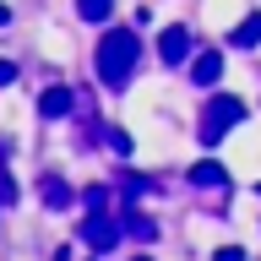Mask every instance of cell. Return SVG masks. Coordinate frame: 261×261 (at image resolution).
I'll return each instance as SVG.
<instances>
[{
    "mask_svg": "<svg viewBox=\"0 0 261 261\" xmlns=\"http://www.w3.org/2000/svg\"><path fill=\"white\" fill-rule=\"evenodd\" d=\"M125 234V218H114V212H93L87 223H82V245L87 250H114Z\"/></svg>",
    "mask_w": 261,
    "mask_h": 261,
    "instance_id": "3957f363",
    "label": "cell"
},
{
    "mask_svg": "<svg viewBox=\"0 0 261 261\" xmlns=\"http://www.w3.org/2000/svg\"><path fill=\"white\" fill-rule=\"evenodd\" d=\"M228 44H240V49H250V44H261V11H250L240 22V28H234V38H228Z\"/></svg>",
    "mask_w": 261,
    "mask_h": 261,
    "instance_id": "ba28073f",
    "label": "cell"
},
{
    "mask_svg": "<svg viewBox=\"0 0 261 261\" xmlns=\"http://www.w3.org/2000/svg\"><path fill=\"white\" fill-rule=\"evenodd\" d=\"M142 261H147V256H142Z\"/></svg>",
    "mask_w": 261,
    "mask_h": 261,
    "instance_id": "9a60e30c",
    "label": "cell"
},
{
    "mask_svg": "<svg viewBox=\"0 0 261 261\" xmlns=\"http://www.w3.org/2000/svg\"><path fill=\"white\" fill-rule=\"evenodd\" d=\"M240 120H245V103H240L234 93H218V98H207V109H201V130H196V136L212 147V142H223Z\"/></svg>",
    "mask_w": 261,
    "mask_h": 261,
    "instance_id": "7a4b0ae2",
    "label": "cell"
},
{
    "mask_svg": "<svg viewBox=\"0 0 261 261\" xmlns=\"http://www.w3.org/2000/svg\"><path fill=\"white\" fill-rule=\"evenodd\" d=\"M136 55H142V44H136V33L130 28H114V33H103L98 38V82L103 87H120V82L130 76V65H136Z\"/></svg>",
    "mask_w": 261,
    "mask_h": 261,
    "instance_id": "6da1fadb",
    "label": "cell"
},
{
    "mask_svg": "<svg viewBox=\"0 0 261 261\" xmlns=\"http://www.w3.org/2000/svg\"><path fill=\"white\" fill-rule=\"evenodd\" d=\"M212 261H245V250H240V245H223V250H218Z\"/></svg>",
    "mask_w": 261,
    "mask_h": 261,
    "instance_id": "4fadbf2b",
    "label": "cell"
},
{
    "mask_svg": "<svg viewBox=\"0 0 261 261\" xmlns=\"http://www.w3.org/2000/svg\"><path fill=\"white\" fill-rule=\"evenodd\" d=\"M158 49H163V65H179L185 55H191V33H185V28H163Z\"/></svg>",
    "mask_w": 261,
    "mask_h": 261,
    "instance_id": "5b68a950",
    "label": "cell"
},
{
    "mask_svg": "<svg viewBox=\"0 0 261 261\" xmlns=\"http://www.w3.org/2000/svg\"><path fill=\"white\" fill-rule=\"evenodd\" d=\"M76 109V87H44L38 93V114L44 120H60V114H71Z\"/></svg>",
    "mask_w": 261,
    "mask_h": 261,
    "instance_id": "277c9868",
    "label": "cell"
},
{
    "mask_svg": "<svg viewBox=\"0 0 261 261\" xmlns=\"http://www.w3.org/2000/svg\"><path fill=\"white\" fill-rule=\"evenodd\" d=\"M191 179H196V185H223L228 169H223V163H212V158H201V163L191 169Z\"/></svg>",
    "mask_w": 261,
    "mask_h": 261,
    "instance_id": "30bf717a",
    "label": "cell"
},
{
    "mask_svg": "<svg viewBox=\"0 0 261 261\" xmlns=\"http://www.w3.org/2000/svg\"><path fill=\"white\" fill-rule=\"evenodd\" d=\"M38 196H44L49 207H71V185H65V179H60V174H49V179H44V185H38Z\"/></svg>",
    "mask_w": 261,
    "mask_h": 261,
    "instance_id": "52a82bcc",
    "label": "cell"
},
{
    "mask_svg": "<svg viewBox=\"0 0 261 261\" xmlns=\"http://www.w3.org/2000/svg\"><path fill=\"white\" fill-rule=\"evenodd\" d=\"M103 201H109L103 185H87V191H82V207H87V212H103Z\"/></svg>",
    "mask_w": 261,
    "mask_h": 261,
    "instance_id": "7c38bea8",
    "label": "cell"
},
{
    "mask_svg": "<svg viewBox=\"0 0 261 261\" xmlns=\"http://www.w3.org/2000/svg\"><path fill=\"white\" fill-rule=\"evenodd\" d=\"M76 11L87 16V22H109V16H114V0H76Z\"/></svg>",
    "mask_w": 261,
    "mask_h": 261,
    "instance_id": "8fae6325",
    "label": "cell"
},
{
    "mask_svg": "<svg viewBox=\"0 0 261 261\" xmlns=\"http://www.w3.org/2000/svg\"><path fill=\"white\" fill-rule=\"evenodd\" d=\"M6 82H16V65L11 60H0V87H6Z\"/></svg>",
    "mask_w": 261,
    "mask_h": 261,
    "instance_id": "5bb4252c",
    "label": "cell"
},
{
    "mask_svg": "<svg viewBox=\"0 0 261 261\" xmlns=\"http://www.w3.org/2000/svg\"><path fill=\"white\" fill-rule=\"evenodd\" d=\"M191 76H196V87H212V82L223 76V55H218V49H201L196 65H191Z\"/></svg>",
    "mask_w": 261,
    "mask_h": 261,
    "instance_id": "8992f818",
    "label": "cell"
},
{
    "mask_svg": "<svg viewBox=\"0 0 261 261\" xmlns=\"http://www.w3.org/2000/svg\"><path fill=\"white\" fill-rule=\"evenodd\" d=\"M120 218H125V234H136V240H152V234H158V223H152V218H147V212H120Z\"/></svg>",
    "mask_w": 261,
    "mask_h": 261,
    "instance_id": "9c48e42d",
    "label": "cell"
}]
</instances>
